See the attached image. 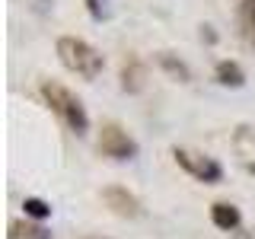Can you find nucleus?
<instances>
[{"label":"nucleus","instance_id":"1","mask_svg":"<svg viewBox=\"0 0 255 239\" xmlns=\"http://www.w3.org/2000/svg\"><path fill=\"white\" fill-rule=\"evenodd\" d=\"M38 93H42V99L51 106V112L77 134V137H83V134L90 131V115H86L83 102H80L67 86H61L58 80H42V83H38Z\"/></svg>","mask_w":255,"mask_h":239},{"label":"nucleus","instance_id":"2","mask_svg":"<svg viewBox=\"0 0 255 239\" xmlns=\"http://www.w3.org/2000/svg\"><path fill=\"white\" fill-rule=\"evenodd\" d=\"M54 51H58V61L70 74H77L83 80H96L102 74V67H106V58H102L90 42H83V38H77V35H61L58 42H54Z\"/></svg>","mask_w":255,"mask_h":239},{"label":"nucleus","instance_id":"3","mask_svg":"<svg viewBox=\"0 0 255 239\" xmlns=\"http://www.w3.org/2000/svg\"><path fill=\"white\" fill-rule=\"evenodd\" d=\"M137 150H140L137 140H134L118 121H106V124L99 127V153L102 156L125 163V159H134V156H137Z\"/></svg>","mask_w":255,"mask_h":239},{"label":"nucleus","instance_id":"4","mask_svg":"<svg viewBox=\"0 0 255 239\" xmlns=\"http://www.w3.org/2000/svg\"><path fill=\"white\" fill-rule=\"evenodd\" d=\"M172 159L191 175V179L204 182V185H217V182L223 179V166L214 156L195 153V150H185V147H172Z\"/></svg>","mask_w":255,"mask_h":239},{"label":"nucleus","instance_id":"5","mask_svg":"<svg viewBox=\"0 0 255 239\" xmlns=\"http://www.w3.org/2000/svg\"><path fill=\"white\" fill-rule=\"evenodd\" d=\"M102 201L115 217H125V220H134L140 217V201L134 191H128L125 185H106L102 188Z\"/></svg>","mask_w":255,"mask_h":239},{"label":"nucleus","instance_id":"6","mask_svg":"<svg viewBox=\"0 0 255 239\" xmlns=\"http://www.w3.org/2000/svg\"><path fill=\"white\" fill-rule=\"evenodd\" d=\"M230 143H233V153L239 159V166L249 175H255V124H236Z\"/></svg>","mask_w":255,"mask_h":239},{"label":"nucleus","instance_id":"7","mask_svg":"<svg viewBox=\"0 0 255 239\" xmlns=\"http://www.w3.org/2000/svg\"><path fill=\"white\" fill-rule=\"evenodd\" d=\"M143 86H147V67L140 64L137 54H128L125 64H122V90L125 93H140Z\"/></svg>","mask_w":255,"mask_h":239},{"label":"nucleus","instance_id":"8","mask_svg":"<svg viewBox=\"0 0 255 239\" xmlns=\"http://www.w3.org/2000/svg\"><path fill=\"white\" fill-rule=\"evenodd\" d=\"M211 220H214V227H217V230H223V233H233L239 223H243L239 207L230 204V201H214L211 204Z\"/></svg>","mask_w":255,"mask_h":239},{"label":"nucleus","instance_id":"9","mask_svg":"<svg viewBox=\"0 0 255 239\" xmlns=\"http://www.w3.org/2000/svg\"><path fill=\"white\" fill-rule=\"evenodd\" d=\"M214 77H217L220 86H230V90H239V86H246V70L239 67L236 61H217V67H214Z\"/></svg>","mask_w":255,"mask_h":239},{"label":"nucleus","instance_id":"10","mask_svg":"<svg viewBox=\"0 0 255 239\" xmlns=\"http://www.w3.org/2000/svg\"><path fill=\"white\" fill-rule=\"evenodd\" d=\"M6 239H51V230H45L42 223H32V220H10Z\"/></svg>","mask_w":255,"mask_h":239},{"label":"nucleus","instance_id":"11","mask_svg":"<svg viewBox=\"0 0 255 239\" xmlns=\"http://www.w3.org/2000/svg\"><path fill=\"white\" fill-rule=\"evenodd\" d=\"M156 64H159V70H163V74H169L172 80H179V83H188V80H191L188 64L182 61V58H175L172 51H159L156 54Z\"/></svg>","mask_w":255,"mask_h":239},{"label":"nucleus","instance_id":"12","mask_svg":"<svg viewBox=\"0 0 255 239\" xmlns=\"http://www.w3.org/2000/svg\"><path fill=\"white\" fill-rule=\"evenodd\" d=\"M22 211H26V217H32V220L51 217V204L42 201V198H26V201H22Z\"/></svg>","mask_w":255,"mask_h":239},{"label":"nucleus","instance_id":"13","mask_svg":"<svg viewBox=\"0 0 255 239\" xmlns=\"http://www.w3.org/2000/svg\"><path fill=\"white\" fill-rule=\"evenodd\" d=\"M243 26H246V32H249V38L255 42V0H243Z\"/></svg>","mask_w":255,"mask_h":239},{"label":"nucleus","instance_id":"14","mask_svg":"<svg viewBox=\"0 0 255 239\" xmlns=\"http://www.w3.org/2000/svg\"><path fill=\"white\" fill-rule=\"evenodd\" d=\"M86 3V10H90V16L96 22H102V19H109V6H106V0H83Z\"/></svg>","mask_w":255,"mask_h":239},{"label":"nucleus","instance_id":"15","mask_svg":"<svg viewBox=\"0 0 255 239\" xmlns=\"http://www.w3.org/2000/svg\"><path fill=\"white\" fill-rule=\"evenodd\" d=\"M201 38H204V42H214V38H217V35H214V32H211V26H201Z\"/></svg>","mask_w":255,"mask_h":239},{"label":"nucleus","instance_id":"16","mask_svg":"<svg viewBox=\"0 0 255 239\" xmlns=\"http://www.w3.org/2000/svg\"><path fill=\"white\" fill-rule=\"evenodd\" d=\"M80 239H109V236H80Z\"/></svg>","mask_w":255,"mask_h":239}]
</instances>
